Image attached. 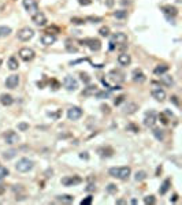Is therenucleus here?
<instances>
[{"mask_svg":"<svg viewBox=\"0 0 182 205\" xmlns=\"http://www.w3.org/2000/svg\"><path fill=\"white\" fill-rule=\"evenodd\" d=\"M108 174L112 178L126 180V179H129L130 174H131V170H130V167H111L108 170Z\"/></svg>","mask_w":182,"mask_h":205,"instance_id":"obj_1","label":"nucleus"},{"mask_svg":"<svg viewBox=\"0 0 182 205\" xmlns=\"http://www.w3.org/2000/svg\"><path fill=\"white\" fill-rule=\"evenodd\" d=\"M33 167H34V161L30 160V159H27V157L19 159L15 164L16 171H19V172H29V171L33 170Z\"/></svg>","mask_w":182,"mask_h":205,"instance_id":"obj_2","label":"nucleus"},{"mask_svg":"<svg viewBox=\"0 0 182 205\" xmlns=\"http://www.w3.org/2000/svg\"><path fill=\"white\" fill-rule=\"evenodd\" d=\"M111 44L112 45H118V47L122 49V48L126 47V44H127V36H126L125 33H115L114 36L111 37Z\"/></svg>","mask_w":182,"mask_h":205,"instance_id":"obj_3","label":"nucleus"},{"mask_svg":"<svg viewBox=\"0 0 182 205\" xmlns=\"http://www.w3.org/2000/svg\"><path fill=\"white\" fill-rule=\"evenodd\" d=\"M82 45H86V47L90 49V51H93V52H99L100 49H101V42H100L99 38H85L81 41Z\"/></svg>","mask_w":182,"mask_h":205,"instance_id":"obj_4","label":"nucleus"},{"mask_svg":"<svg viewBox=\"0 0 182 205\" xmlns=\"http://www.w3.org/2000/svg\"><path fill=\"white\" fill-rule=\"evenodd\" d=\"M16 36H18V40H21V41H29V40H31L33 36H34V30L29 26L22 27L21 30L18 32Z\"/></svg>","mask_w":182,"mask_h":205,"instance_id":"obj_5","label":"nucleus"},{"mask_svg":"<svg viewBox=\"0 0 182 205\" xmlns=\"http://www.w3.org/2000/svg\"><path fill=\"white\" fill-rule=\"evenodd\" d=\"M34 56H36V52L31 49V48H21L19 49V58L23 60V62H31L33 59H34Z\"/></svg>","mask_w":182,"mask_h":205,"instance_id":"obj_6","label":"nucleus"},{"mask_svg":"<svg viewBox=\"0 0 182 205\" xmlns=\"http://www.w3.org/2000/svg\"><path fill=\"white\" fill-rule=\"evenodd\" d=\"M83 111L79 108V107H77V105H74V107H70L67 110V118L68 121H78L81 116H82Z\"/></svg>","mask_w":182,"mask_h":205,"instance_id":"obj_7","label":"nucleus"},{"mask_svg":"<svg viewBox=\"0 0 182 205\" xmlns=\"http://www.w3.org/2000/svg\"><path fill=\"white\" fill-rule=\"evenodd\" d=\"M31 21H33V23L36 25V26H45L47 25V16H45V14L44 12H41V11H37L36 14H33L31 15Z\"/></svg>","mask_w":182,"mask_h":205,"instance_id":"obj_8","label":"nucleus"},{"mask_svg":"<svg viewBox=\"0 0 182 205\" xmlns=\"http://www.w3.org/2000/svg\"><path fill=\"white\" fill-rule=\"evenodd\" d=\"M63 85H64V88L67 90H70V92L78 89V81L74 78V77H71V75H66V77H64Z\"/></svg>","mask_w":182,"mask_h":205,"instance_id":"obj_9","label":"nucleus"},{"mask_svg":"<svg viewBox=\"0 0 182 205\" xmlns=\"http://www.w3.org/2000/svg\"><path fill=\"white\" fill-rule=\"evenodd\" d=\"M82 182V178L78 175H70V176H64L62 178V185L63 186H75Z\"/></svg>","mask_w":182,"mask_h":205,"instance_id":"obj_10","label":"nucleus"},{"mask_svg":"<svg viewBox=\"0 0 182 205\" xmlns=\"http://www.w3.org/2000/svg\"><path fill=\"white\" fill-rule=\"evenodd\" d=\"M3 138H4L5 144H8V145H14L16 142H19V136L15 131H12V130H8L7 133H4Z\"/></svg>","mask_w":182,"mask_h":205,"instance_id":"obj_11","label":"nucleus"},{"mask_svg":"<svg viewBox=\"0 0 182 205\" xmlns=\"http://www.w3.org/2000/svg\"><path fill=\"white\" fill-rule=\"evenodd\" d=\"M156 121H157V114H156L155 111H149V112H146L145 114L144 125H145V127H153Z\"/></svg>","mask_w":182,"mask_h":205,"instance_id":"obj_12","label":"nucleus"},{"mask_svg":"<svg viewBox=\"0 0 182 205\" xmlns=\"http://www.w3.org/2000/svg\"><path fill=\"white\" fill-rule=\"evenodd\" d=\"M23 7L26 8V11L29 12V14H36L37 11H38V3H37V0H23Z\"/></svg>","mask_w":182,"mask_h":205,"instance_id":"obj_13","label":"nucleus"},{"mask_svg":"<svg viewBox=\"0 0 182 205\" xmlns=\"http://www.w3.org/2000/svg\"><path fill=\"white\" fill-rule=\"evenodd\" d=\"M123 77H125L123 73H120V71H118V70H112V71H109L108 73V79L109 81H112V82H115L116 85L122 84V82L125 81Z\"/></svg>","mask_w":182,"mask_h":205,"instance_id":"obj_14","label":"nucleus"},{"mask_svg":"<svg viewBox=\"0 0 182 205\" xmlns=\"http://www.w3.org/2000/svg\"><path fill=\"white\" fill-rule=\"evenodd\" d=\"M131 79L134 81L135 84H144V82L146 81V77H145V74L142 73V70H140V68H134L133 73H131Z\"/></svg>","mask_w":182,"mask_h":205,"instance_id":"obj_15","label":"nucleus"},{"mask_svg":"<svg viewBox=\"0 0 182 205\" xmlns=\"http://www.w3.org/2000/svg\"><path fill=\"white\" fill-rule=\"evenodd\" d=\"M18 85H19V77H18L16 74H11V75L7 77V79H5V88H8V89H15Z\"/></svg>","mask_w":182,"mask_h":205,"instance_id":"obj_16","label":"nucleus"},{"mask_svg":"<svg viewBox=\"0 0 182 205\" xmlns=\"http://www.w3.org/2000/svg\"><path fill=\"white\" fill-rule=\"evenodd\" d=\"M152 97L155 99L156 101H164L166 100V92H164V89H161V88H159V86H156V88H153L151 92Z\"/></svg>","mask_w":182,"mask_h":205,"instance_id":"obj_17","label":"nucleus"},{"mask_svg":"<svg viewBox=\"0 0 182 205\" xmlns=\"http://www.w3.org/2000/svg\"><path fill=\"white\" fill-rule=\"evenodd\" d=\"M118 64L119 66H122V67H126V66H129L130 63H131V56H130L129 53H120L119 56H118Z\"/></svg>","mask_w":182,"mask_h":205,"instance_id":"obj_18","label":"nucleus"},{"mask_svg":"<svg viewBox=\"0 0 182 205\" xmlns=\"http://www.w3.org/2000/svg\"><path fill=\"white\" fill-rule=\"evenodd\" d=\"M56 41V36L55 34H49V33H44L41 36V44L42 45H51Z\"/></svg>","mask_w":182,"mask_h":205,"instance_id":"obj_19","label":"nucleus"},{"mask_svg":"<svg viewBox=\"0 0 182 205\" xmlns=\"http://www.w3.org/2000/svg\"><path fill=\"white\" fill-rule=\"evenodd\" d=\"M161 11L164 12V15L166 16H177L178 14V10L174 7V5H170V4H167V5H163L161 7Z\"/></svg>","mask_w":182,"mask_h":205,"instance_id":"obj_20","label":"nucleus"},{"mask_svg":"<svg viewBox=\"0 0 182 205\" xmlns=\"http://www.w3.org/2000/svg\"><path fill=\"white\" fill-rule=\"evenodd\" d=\"M137 110H138V105L135 103H127L125 105V108H123V114L125 115H133Z\"/></svg>","mask_w":182,"mask_h":205,"instance_id":"obj_21","label":"nucleus"},{"mask_svg":"<svg viewBox=\"0 0 182 205\" xmlns=\"http://www.w3.org/2000/svg\"><path fill=\"white\" fill-rule=\"evenodd\" d=\"M0 103L4 105V107H8L14 103V99H12V96L8 95V93H1L0 95Z\"/></svg>","mask_w":182,"mask_h":205,"instance_id":"obj_22","label":"nucleus"},{"mask_svg":"<svg viewBox=\"0 0 182 205\" xmlns=\"http://www.w3.org/2000/svg\"><path fill=\"white\" fill-rule=\"evenodd\" d=\"M160 82L163 85H166V86H172L174 85V79H172L171 75H168V74H161L160 75Z\"/></svg>","mask_w":182,"mask_h":205,"instance_id":"obj_23","label":"nucleus"},{"mask_svg":"<svg viewBox=\"0 0 182 205\" xmlns=\"http://www.w3.org/2000/svg\"><path fill=\"white\" fill-rule=\"evenodd\" d=\"M7 67L10 68V70H12V71H15V70H18V67H19V63H18V59H16L15 56H10V59H8V62H7Z\"/></svg>","mask_w":182,"mask_h":205,"instance_id":"obj_24","label":"nucleus"},{"mask_svg":"<svg viewBox=\"0 0 182 205\" xmlns=\"http://www.w3.org/2000/svg\"><path fill=\"white\" fill-rule=\"evenodd\" d=\"M97 86L96 85H89L88 84V86L83 89V92H82V96H94V93L97 92Z\"/></svg>","mask_w":182,"mask_h":205,"instance_id":"obj_25","label":"nucleus"},{"mask_svg":"<svg viewBox=\"0 0 182 205\" xmlns=\"http://www.w3.org/2000/svg\"><path fill=\"white\" fill-rule=\"evenodd\" d=\"M97 153H99L101 157H108V156H111L112 153H114V151H112V148H100V149H97Z\"/></svg>","mask_w":182,"mask_h":205,"instance_id":"obj_26","label":"nucleus"},{"mask_svg":"<svg viewBox=\"0 0 182 205\" xmlns=\"http://www.w3.org/2000/svg\"><path fill=\"white\" fill-rule=\"evenodd\" d=\"M168 66L167 64H157L155 67V70H153V73L156 74V75H161V74H164V73H167L168 71Z\"/></svg>","mask_w":182,"mask_h":205,"instance_id":"obj_27","label":"nucleus"},{"mask_svg":"<svg viewBox=\"0 0 182 205\" xmlns=\"http://www.w3.org/2000/svg\"><path fill=\"white\" fill-rule=\"evenodd\" d=\"M170 185H171V180H170V179H166V180L163 182V185H161V187L159 189V193H160V194H166L167 191H168V189H170Z\"/></svg>","mask_w":182,"mask_h":205,"instance_id":"obj_28","label":"nucleus"},{"mask_svg":"<svg viewBox=\"0 0 182 205\" xmlns=\"http://www.w3.org/2000/svg\"><path fill=\"white\" fill-rule=\"evenodd\" d=\"M16 153H18L16 149H10V151H5V152L3 153V157H4L5 160H11L12 157L16 156Z\"/></svg>","mask_w":182,"mask_h":205,"instance_id":"obj_29","label":"nucleus"},{"mask_svg":"<svg viewBox=\"0 0 182 205\" xmlns=\"http://www.w3.org/2000/svg\"><path fill=\"white\" fill-rule=\"evenodd\" d=\"M11 32H12V30H11V27H10V26H0V38L10 36V33H11Z\"/></svg>","mask_w":182,"mask_h":205,"instance_id":"obj_30","label":"nucleus"},{"mask_svg":"<svg viewBox=\"0 0 182 205\" xmlns=\"http://www.w3.org/2000/svg\"><path fill=\"white\" fill-rule=\"evenodd\" d=\"M114 16L115 18H118V19H125V18H127V11L126 10H116V11H114Z\"/></svg>","mask_w":182,"mask_h":205,"instance_id":"obj_31","label":"nucleus"},{"mask_svg":"<svg viewBox=\"0 0 182 205\" xmlns=\"http://www.w3.org/2000/svg\"><path fill=\"white\" fill-rule=\"evenodd\" d=\"M153 137H155L157 141H163V138H164V134H163V130L160 129H153V131H152Z\"/></svg>","mask_w":182,"mask_h":205,"instance_id":"obj_32","label":"nucleus"},{"mask_svg":"<svg viewBox=\"0 0 182 205\" xmlns=\"http://www.w3.org/2000/svg\"><path fill=\"white\" fill-rule=\"evenodd\" d=\"M146 176H148V175H146V172H145V171H142V170H141V171H137V172H135L134 179L137 180V182H141V180H144V179H146Z\"/></svg>","mask_w":182,"mask_h":205,"instance_id":"obj_33","label":"nucleus"},{"mask_svg":"<svg viewBox=\"0 0 182 205\" xmlns=\"http://www.w3.org/2000/svg\"><path fill=\"white\" fill-rule=\"evenodd\" d=\"M57 200L62 201V202H67V204H70V202H73V201H74V197H73V195H68V194L59 195V197H57Z\"/></svg>","mask_w":182,"mask_h":205,"instance_id":"obj_34","label":"nucleus"},{"mask_svg":"<svg viewBox=\"0 0 182 205\" xmlns=\"http://www.w3.org/2000/svg\"><path fill=\"white\" fill-rule=\"evenodd\" d=\"M99 33H100V36L101 37H108L109 33H111V30H109L108 26H103V27H100L99 29Z\"/></svg>","mask_w":182,"mask_h":205,"instance_id":"obj_35","label":"nucleus"},{"mask_svg":"<svg viewBox=\"0 0 182 205\" xmlns=\"http://www.w3.org/2000/svg\"><path fill=\"white\" fill-rule=\"evenodd\" d=\"M16 127H18L19 131H27V130H29V123H26V122H19Z\"/></svg>","mask_w":182,"mask_h":205,"instance_id":"obj_36","label":"nucleus"},{"mask_svg":"<svg viewBox=\"0 0 182 205\" xmlns=\"http://www.w3.org/2000/svg\"><path fill=\"white\" fill-rule=\"evenodd\" d=\"M94 96L97 97V99H107L108 97V92H105V90H97Z\"/></svg>","mask_w":182,"mask_h":205,"instance_id":"obj_37","label":"nucleus"},{"mask_svg":"<svg viewBox=\"0 0 182 205\" xmlns=\"http://www.w3.org/2000/svg\"><path fill=\"white\" fill-rule=\"evenodd\" d=\"M8 174H10L8 168H5V167H3V165H0V180H1V179H4Z\"/></svg>","mask_w":182,"mask_h":205,"instance_id":"obj_38","label":"nucleus"},{"mask_svg":"<svg viewBox=\"0 0 182 205\" xmlns=\"http://www.w3.org/2000/svg\"><path fill=\"white\" fill-rule=\"evenodd\" d=\"M126 130H127V131H133V133H138V131H140V129L135 126L134 123H129V125L126 126Z\"/></svg>","mask_w":182,"mask_h":205,"instance_id":"obj_39","label":"nucleus"},{"mask_svg":"<svg viewBox=\"0 0 182 205\" xmlns=\"http://www.w3.org/2000/svg\"><path fill=\"white\" fill-rule=\"evenodd\" d=\"M107 191H108L109 194H115V193L118 191V187H116V185L109 183L108 186H107Z\"/></svg>","mask_w":182,"mask_h":205,"instance_id":"obj_40","label":"nucleus"},{"mask_svg":"<svg viewBox=\"0 0 182 205\" xmlns=\"http://www.w3.org/2000/svg\"><path fill=\"white\" fill-rule=\"evenodd\" d=\"M144 202H145L146 205L149 204V205H153L156 202V198L153 197V195H146L145 198H144Z\"/></svg>","mask_w":182,"mask_h":205,"instance_id":"obj_41","label":"nucleus"},{"mask_svg":"<svg viewBox=\"0 0 182 205\" xmlns=\"http://www.w3.org/2000/svg\"><path fill=\"white\" fill-rule=\"evenodd\" d=\"M71 23L73 25H83L85 23V19H82V18H71Z\"/></svg>","mask_w":182,"mask_h":205,"instance_id":"obj_42","label":"nucleus"},{"mask_svg":"<svg viewBox=\"0 0 182 205\" xmlns=\"http://www.w3.org/2000/svg\"><path fill=\"white\" fill-rule=\"evenodd\" d=\"M66 49H67L68 52H78V48L75 47V45H71V44H70V42L67 41V44H66Z\"/></svg>","mask_w":182,"mask_h":205,"instance_id":"obj_43","label":"nucleus"},{"mask_svg":"<svg viewBox=\"0 0 182 205\" xmlns=\"http://www.w3.org/2000/svg\"><path fill=\"white\" fill-rule=\"evenodd\" d=\"M86 21H90L92 23H97V22L103 21V18H100V16H88V18H86Z\"/></svg>","mask_w":182,"mask_h":205,"instance_id":"obj_44","label":"nucleus"},{"mask_svg":"<svg viewBox=\"0 0 182 205\" xmlns=\"http://www.w3.org/2000/svg\"><path fill=\"white\" fill-rule=\"evenodd\" d=\"M81 79H82V82H85V84H90V77L86 73H81Z\"/></svg>","mask_w":182,"mask_h":205,"instance_id":"obj_45","label":"nucleus"},{"mask_svg":"<svg viewBox=\"0 0 182 205\" xmlns=\"http://www.w3.org/2000/svg\"><path fill=\"white\" fill-rule=\"evenodd\" d=\"M47 33H49V34H56V33H59V27L57 26H51L47 29Z\"/></svg>","mask_w":182,"mask_h":205,"instance_id":"obj_46","label":"nucleus"},{"mask_svg":"<svg viewBox=\"0 0 182 205\" xmlns=\"http://www.w3.org/2000/svg\"><path fill=\"white\" fill-rule=\"evenodd\" d=\"M92 200H93V197H92V195H88L86 198H83V200L81 201V205H89V204H92Z\"/></svg>","mask_w":182,"mask_h":205,"instance_id":"obj_47","label":"nucleus"},{"mask_svg":"<svg viewBox=\"0 0 182 205\" xmlns=\"http://www.w3.org/2000/svg\"><path fill=\"white\" fill-rule=\"evenodd\" d=\"M123 100H125V96H119V97H116V99L114 100V104L115 105H119Z\"/></svg>","mask_w":182,"mask_h":205,"instance_id":"obj_48","label":"nucleus"},{"mask_svg":"<svg viewBox=\"0 0 182 205\" xmlns=\"http://www.w3.org/2000/svg\"><path fill=\"white\" fill-rule=\"evenodd\" d=\"M49 84H52V86H53V88H52V89H59V86H60V85H59V82H57V81H55V79H51V81H49Z\"/></svg>","mask_w":182,"mask_h":205,"instance_id":"obj_49","label":"nucleus"},{"mask_svg":"<svg viewBox=\"0 0 182 205\" xmlns=\"http://www.w3.org/2000/svg\"><path fill=\"white\" fill-rule=\"evenodd\" d=\"M159 119L161 121V123H163V125H167V123H168V119L164 116V114H160V115H159Z\"/></svg>","mask_w":182,"mask_h":205,"instance_id":"obj_50","label":"nucleus"},{"mask_svg":"<svg viewBox=\"0 0 182 205\" xmlns=\"http://www.w3.org/2000/svg\"><path fill=\"white\" fill-rule=\"evenodd\" d=\"M78 3L81 5H90L92 4V0H78Z\"/></svg>","mask_w":182,"mask_h":205,"instance_id":"obj_51","label":"nucleus"},{"mask_svg":"<svg viewBox=\"0 0 182 205\" xmlns=\"http://www.w3.org/2000/svg\"><path fill=\"white\" fill-rule=\"evenodd\" d=\"M100 108H101V111H103L104 114H109V107L107 104H103Z\"/></svg>","mask_w":182,"mask_h":205,"instance_id":"obj_52","label":"nucleus"},{"mask_svg":"<svg viewBox=\"0 0 182 205\" xmlns=\"http://www.w3.org/2000/svg\"><path fill=\"white\" fill-rule=\"evenodd\" d=\"M171 101L174 103V104L177 105V107H179V101H178V97L177 96H171Z\"/></svg>","mask_w":182,"mask_h":205,"instance_id":"obj_53","label":"nucleus"},{"mask_svg":"<svg viewBox=\"0 0 182 205\" xmlns=\"http://www.w3.org/2000/svg\"><path fill=\"white\" fill-rule=\"evenodd\" d=\"M114 0H105V5H107V7H108V8H111V7H112V5H114Z\"/></svg>","mask_w":182,"mask_h":205,"instance_id":"obj_54","label":"nucleus"},{"mask_svg":"<svg viewBox=\"0 0 182 205\" xmlns=\"http://www.w3.org/2000/svg\"><path fill=\"white\" fill-rule=\"evenodd\" d=\"M79 157H81V159H85V160H88V159H89L88 152H82L81 155H79Z\"/></svg>","mask_w":182,"mask_h":205,"instance_id":"obj_55","label":"nucleus"},{"mask_svg":"<svg viewBox=\"0 0 182 205\" xmlns=\"http://www.w3.org/2000/svg\"><path fill=\"white\" fill-rule=\"evenodd\" d=\"M94 189H96V187H94V185H92V183H90V185H88V187H86L85 190H86V191H93Z\"/></svg>","mask_w":182,"mask_h":205,"instance_id":"obj_56","label":"nucleus"},{"mask_svg":"<svg viewBox=\"0 0 182 205\" xmlns=\"http://www.w3.org/2000/svg\"><path fill=\"white\" fill-rule=\"evenodd\" d=\"M178 200V194H174V195H172V202H175V201H177Z\"/></svg>","mask_w":182,"mask_h":205,"instance_id":"obj_57","label":"nucleus"},{"mask_svg":"<svg viewBox=\"0 0 182 205\" xmlns=\"http://www.w3.org/2000/svg\"><path fill=\"white\" fill-rule=\"evenodd\" d=\"M116 204H126L125 200H116Z\"/></svg>","mask_w":182,"mask_h":205,"instance_id":"obj_58","label":"nucleus"},{"mask_svg":"<svg viewBox=\"0 0 182 205\" xmlns=\"http://www.w3.org/2000/svg\"><path fill=\"white\" fill-rule=\"evenodd\" d=\"M4 191V185H0V194Z\"/></svg>","mask_w":182,"mask_h":205,"instance_id":"obj_59","label":"nucleus"}]
</instances>
